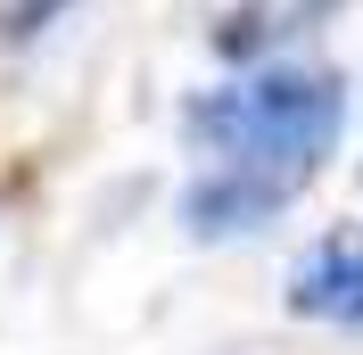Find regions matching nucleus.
<instances>
[{
  "label": "nucleus",
  "instance_id": "1",
  "mask_svg": "<svg viewBox=\"0 0 363 355\" xmlns=\"http://www.w3.org/2000/svg\"><path fill=\"white\" fill-rule=\"evenodd\" d=\"M182 133L215 149L223 165H289L314 174V157L339 141V75H306V67H272L240 75V83L190 99Z\"/></svg>",
  "mask_w": 363,
  "mask_h": 355
},
{
  "label": "nucleus",
  "instance_id": "2",
  "mask_svg": "<svg viewBox=\"0 0 363 355\" xmlns=\"http://www.w3.org/2000/svg\"><path fill=\"white\" fill-rule=\"evenodd\" d=\"M297 190H306V174H289V165H215L206 182L182 190V223H190L199 240H231V231L272 223Z\"/></svg>",
  "mask_w": 363,
  "mask_h": 355
},
{
  "label": "nucleus",
  "instance_id": "3",
  "mask_svg": "<svg viewBox=\"0 0 363 355\" xmlns=\"http://www.w3.org/2000/svg\"><path fill=\"white\" fill-rule=\"evenodd\" d=\"M289 314L363 331V231H330L289 265Z\"/></svg>",
  "mask_w": 363,
  "mask_h": 355
},
{
  "label": "nucleus",
  "instance_id": "4",
  "mask_svg": "<svg viewBox=\"0 0 363 355\" xmlns=\"http://www.w3.org/2000/svg\"><path fill=\"white\" fill-rule=\"evenodd\" d=\"M58 9H67V0H9V9H0V33H9V42H33L42 25H58Z\"/></svg>",
  "mask_w": 363,
  "mask_h": 355
}]
</instances>
